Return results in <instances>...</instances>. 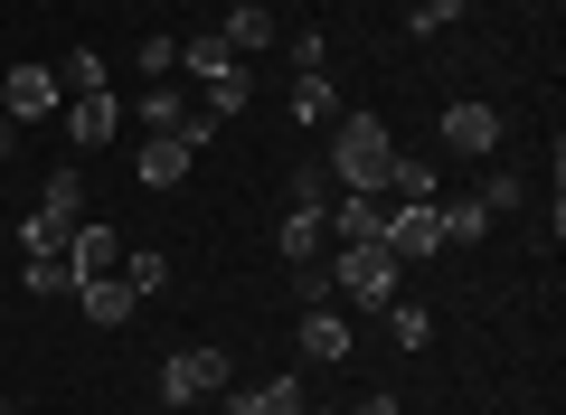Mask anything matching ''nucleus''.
<instances>
[{"instance_id": "1", "label": "nucleus", "mask_w": 566, "mask_h": 415, "mask_svg": "<svg viewBox=\"0 0 566 415\" xmlns=\"http://www.w3.org/2000/svg\"><path fill=\"white\" fill-rule=\"evenodd\" d=\"M387 170H397V133H387L378 114L331 123V179H340V189H378L387 198Z\"/></svg>"}, {"instance_id": "2", "label": "nucleus", "mask_w": 566, "mask_h": 415, "mask_svg": "<svg viewBox=\"0 0 566 415\" xmlns=\"http://www.w3.org/2000/svg\"><path fill=\"white\" fill-rule=\"evenodd\" d=\"M397 274H406V264L387 256V237L331 256V293H340V312H387V302H397Z\"/></svg>"}, {"instance_id": "3", "label": "nucleus", "mask_w": 566, "mask_h": 415, "mask_svg": "<svg viewBox=\"0 0 566 415\" xmlns=\"http://www.w3.org/2000/svg\"><path fill=\"white\" fill-rule=\"evenodd\" d=\"M199 396H227V350H170L161 359V406L180 415V406H199Z\"/></svg>"}, {"instance_id": "4", "label": "nucleus", "mask_w": 566, "mask_h": 415, "mask_svg": "<svg viewBox=\"0 0 566 415\" xmlns=\"http://www.w3.org/2000/svg\"><path fill=\"white\" fill-rule=\"evenodd\" d=\"M0 114H10V123H57V114H66V95H57V66L20 58L10 76H0Z\"/></svg>"}, {"instance_id": "5", "label": "nucleus", "mask_w": 566, "mask_h": 415, "mask_svg": "<svg viewBox=\"0 0 566 415\" xmlns=\"http://www.w3.org/2000/svg\"><path fill=\"white\" fill-rule=\"evenodd\" d=\"M434 142H444L453 160H491V152H501V104H482V95L444 104V123H434Z\"/></svg>"}, {"instance_id": "6", "label": "nucleus", "mask_w": 566, "mask_h": 415, "mask_svg": "<svg viewBox=\"0 0 566 415\" xmlns=\"http://www.w3.org/2000/svg\"><path fill=\"white\" fill-rule=\"evenodd\" d=\"M378 237H387V256H397V264H434V256H444V218H434V198H406V208H387Z\"/></svg>"}, {"instance_id": "7", "label": "nucleus", "mask_w": 566, "mask_h": 415, "mask_svg": "<svg viewBox=\"0 0 566 415\" xmlns=\"http://www.w3.org/2000/svg\"><path fill=\"white\" fill-rule=\"evenodd\" d=\"M66 142H76V152H104V142H114V123H123V95L114 85H104V95H66Z\"/></svg>"}, {"instance_id": "8", "label": "nucleus", "mask_w": 566, "mask_h": 415, "mask_svg": "<svg viewBox=\"0 0 566 415\" xmlns=\"http://www.w3.org/2000/svg\"><path fill=\"white\" fill-rule=\"evenodd\" d=\"M349 350H359V331H349V312H340V302H312V312H303V359H322V369H340Z\"/></svg>"}, {"instance_id": "9", "label": "nucleus", "mask_w": 566, "mask_h": 415, "mask_svg": "<svg viewBox=\"0 0 566 415\" xmlns=\"http://www.w3.org/2000/svg\"><path fill=\"white\" fill-rule=\"evenodd\" d=\"M76 208H48V198H39V208H29V218H20V256H66V246H76Z\"/></svg>"}, {"instance_id": "10", "label": "nucleus", "mask_w": 566, "mask_h": 415, "mask_svg": "<svg viewBox=\"0 0 566 415\" xmlns=\"http://www.w3.org/2000/svg\"><path fill=\"white\" fill-rule=\"evenodd\" d=\"M322 227H331L340 246H368V237L387 227V208H378V189H340V208H322Z\"/></svg>"}, {"instance_id": "11", "label": "nucleus", "mask_w": 566, "mask_h": 415, "mask_svg": "<svg viewBox=\"0 0 566 415\" xmlns=\"http://www.w3.org/2000/svg\"><path fill=\"white\" fill-rule=\"evenodd\" d=\"M76 302H85V321H95V331H123V321L142 312V293L123 274H95V283H76Z\"/></svg>"}, {"instance_id": "12", "label": "nucleus", "mask_w": 566, "mask_h": 415, "mask_svg": "<svg viewBox=\"0 0 566 415\" xmlns=\"http://www.w3.org/2000/svg\"><path fill=\"white\" fill-rule=\"evenodd\" d=\"M189 170H199V152H189L180 133H151V142H142V189H180Z\"/></svg>"}, {"instance_id": "13", "label": "nucleus", "mask_w": 566, "mask_h": 415, "mask_svg": "<svg viewBox=\"0 0 566 415\" xmlns=\"http://www.w3.org/2000/svg\"><path fill=\"white\" fill-rule=\"evenodd\" d=\"M218 39L237 48V58H264V48H283V29H274V10H255V0H237L218 20Z\"/></svg>"}, {"instance_id": "14", "label": "nucleus", "mask_w": 566, "mask_h": 415, "mask_svg": "<svg viewBox=\"0 0 566 415\" xmlns=\"http://www.w3.org/2000/svg\"><path fill=\"white\" fill-rule=\"evenodd\" d=\"M227 415H312V396H303V377H264V387L227 396Z\"/></svg>"}, {"instance_id": "15", "label": "nucleus", "mask_w": 566, "mask_h": 415, "mask_svg": "<svg viewBox=\"0 0 566 415\" xmlns=\"http://www.w3.org/2000/svg\"><path fill=\"white\" fill-rule=\"evenodd\" d=\"M66 264H76V283L114 274V264H123V237H114L104 218H85V227H76V246H66Z\"/></svg>"}, {"instance_id": "16", "label": "nucleus", "mask_w": 566, "mask_h": 415, "mask_svg": "<svg viewBox=\"0 0 566 415\" xmlns=\"http://www.w3.org/2000/svg\"><path fill=\"white\" fill-rule=\"evenodd\" d=\"M322 237H331V227H322V208H283L274 256H283V264H312V256H322Z\"/></svg>"}, {"instance_id": "17", "label": "nucleus", "mask_w": 566, "mask_h": 415, "mask_svg": "<svg viewBox=\"0 0 566 415\" xmlns=\"http://www.w3.org/2000/svg\"><path fill=\"white\" fill-rule=\"evenodd\" d=\"M283 104H293V123H340V114H349L331 76H293V95H283Z\"/></svg>"}, {"instance_id": "18", "label": "nucleus", "mask_w": 566, "mask_h": 415, "mask_svg": "<svg viewBox=\"0 0 566 415\" xmlns=\"http://www.w3.org/2000/svg\"><path fill=\"white\" fill-rule=\"evenodd\" d=\"M227 66H245V58H237L227 39H218V29H199V39H180V76H199V85H208V76H227Z\"/></svg>"}, {"instance_id": "19", "label": "nucleus", "mask_w": 566, "mask_h": 415, "mask_svg": "<svg viewBox=\"0 0 566 415\" xmlns=\"http://www.w3.org/2000/svg\"><path fill=\"white\" fill-rule=\"evenodd\" d=\"M434 218H444V246H482L491 237V208H482V198H434Z\"/></svg>"}, {"instance_id": "20", "label": "nucleus", "mask_w": 566, "mask_h": 415, "mask_svg": "<svg viewBox=\"0 0 566 415\" xmlns=\"http://www.w3.org/2000/svg\"><path fill=\"white\" fill-rule=\"evenodd\" d=\"M387 189H397V198H444V170H434V152H397Z\"/></svg>"}, {"instance_id": "21", "label": "nucleus", "mask_w": 566, "mask_h": 415, "mask_svg": "<svg viewBox=\"0 0 566 415\" xmlns=\"http://www.w3.org/2000/svg\"><path fill=\"white\" fill-rule=\"evenodd\" d=\"M199 104H208L218 123H237L245 104H255V76H245V66H227V76H208V95H199Z\"/></svg>"}, {"instance_id": "22", "label": "nucleus", "mask_w": 566, "mask_h": 415, "mask_svg": "<svg viewBox=\"0 0 566 415\" xmlns=\"http://www.w3.org/2000/svg\"><path fill=\"white\" fill-rule=\"evenodd\" d=\"M114 274L133 283V293H161V283H170V256H161V246H123V264H114Z\"/></svg>"}, {"instance_id": "23", "label": "nucleus", "mask_w": 566, "mask_h": 415, "mask_svg": "<svg viewBox=\"0 0 566 415\" xmlns=\"http://www.w3.org/2000/svg\"><path fill=\"white\" fill-rule=\"evenodd\" d=\"M133 114H142V123H151V133H170V123H180V114H189V95H180V76H151V95H142V104H133Z\"/></svg>"}, {"instance_id": "24", "label": "nucleus", "mask_w": 566, "mask_h": 415, "mask_svg": "<svg viewBox=\"0 0 566 415\" xmlns=\"http://www.w3.org/2000/svg\"><path fill=\"white\" fill-rule=\"evenodd\" d=\"M387 340H397V350H424V340H434V312H424V302H387Z\"/></svg>"}, {"instance_id": "25", "label": "nucleus", "mask_w": 566, "mask_h": 415, "mask_svg": "<svg viewBox=\"0 0 566 415\" xmlns=\"http://www.w3.org/2000/svg\"><path fill=\"white\" fill-rule=\"evenodd\" d=\"M20 293H76V264H66V256H29L20 264Z\"/></svg>"}, {"instance_id": "26", "label": "nucleus", "mask_w": 566, "mask_h": 415, "mask_svg": "<svg viewBox=\"0 0 566 415\" xmlns=\"http://www.w3.org/2000/svg\"><path fill=\"white\" fill-rule=\"evenodd\" d=\"M57 95H104V58H95V48L57 58Z\"/></svg>"}, {"instance_id": "27", "label": "nucleus", "mask_w": 566, "mask_h": 415, "mask_svg": "<svg viewBox=\"0 0 566 415\" xmlns=\"http://www.w3.org/2000/svg\"><path fill=\"white\" fill-rule=\"evenodd\" d=\"M463 20V0H406V29H416V39H434V29H453Z\"/></svg>"}, {"instance_id": "28", "label": "nucleus", "mask_w": 566, "mask_h": 415, "mask_svg": "<svg viewBox=\"0 0 566 415\" xmlns=\"http://www.w3.org/2000/svg\"><path fill=\"white\" fill-rule=\"evenodd\" d=\"M133 66H142V76H180V39H142Z\"/></svg>"}, {"instance_id": "29", "label": "nucleus", "mask_w": 566, "mask_h": 415, "mask_svg": "<svg viewBox=\"0 0 566 415\" xmlns=\"http://www.w3.org/2000/svg\"><path fill=\"white\" fill-rule=\"evenodd\" d=\"M170 133H180V142H189V152H208V142H218V133H227V123H218V114H208V104H189V114H180V123H170Z\"/></svg>"}, {"instance_id": "30", "label": "nucleus", "mask_w": 566, "mask_h": 415, "mask_svg": "<svg viewBox=\"0 0 566 415\" xmlns=\"http://www.w3.org/2000/svg\"><path fill=\"white\" fill-rule=\"evenodd\" d=\"M472 198H482L491 218H501V208H520V198H528V189H520V170H491V179H482V189H472Z\"/></svg>"}, {"instance_id": "31", "label": "nucleus", "mask_w": 566, "mask_h": 415, "mask_svg": "<svg viewBox=\"0 0 566 415\" xmlns=\"http://www.w3.org/2000/svg\"><path fill=\"white\" fill-rule=\"evenodd\" d=\"M48 208H76V218H85V170H48Z\"/></svg>"}, {"instance_id": "32", "label": "nucleus", "mask_w": 566, "mask_h": 415, "mask_svg": "<svg viewBox=\"0 0 566 415\" xmlns=\"http://www.w3.org/2000/svg\"><path fill=\"white\" fill-rule=\"evenodd\" d=\"M293 48V76H322V29H303V39H283Z\"/></svg>"}, {"instance_id": "33", "label": "nucleus", "mask_w": 566, "mask_h": 415, "mask_svg": "<svg viewBox=\"0 0 566 415\" xmlns=\"http://www.w3.org/2000/svg\"><path fill=\"white\" fill-rule=\"evenodd\" d=\"M10 152H20V123H10V114H0V160H10Z\"/></svg>"}, {"instance_id": "34", "label": "nucleus", "mask_w": 566, "mask_h": 415, "mask_svg": "<svg viewBox=\"0 0 566 415\" xmlns=\"http://www.w3.org/2000/svg\"><path fill=\"white\" fill-rule=\"evenodd\" d=\"M359 415H397V396H368V406H359Z\"/></svg>"}, {"instance_id": "35", "label": "nucleus", "mask_w": 566, "mask_h": 415, "mask_svg": "<svg viewBox=\"0 0 566 415\" xmlns=\"http://www.w3.org/2000/svg\"><path fill=\"white\" fill-rule=\"evenodd\" d=\"M322 415H331V406H322Z\"/></svg>"}]
</instances>
